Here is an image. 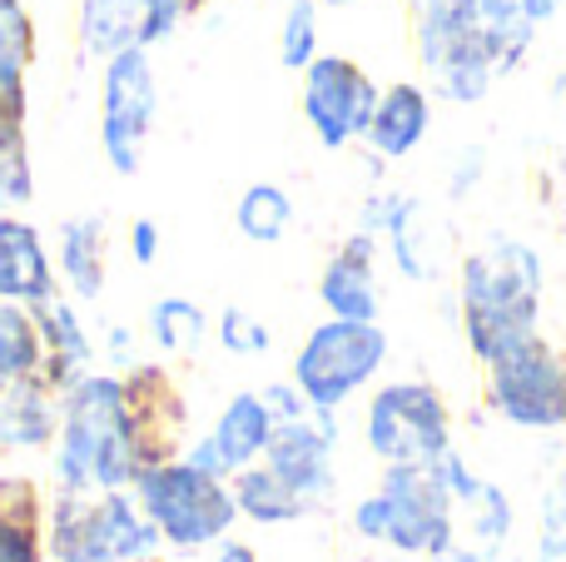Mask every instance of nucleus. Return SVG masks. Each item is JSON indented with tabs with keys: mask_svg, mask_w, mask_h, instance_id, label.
Returning <instances> with one entry per match:
<instances>
[{
	"mask_svg": "<svg viewBox=\"0 0 566 562\" xmlns=\"http://www.w3.org/2000/svg\"><path fill=\"white\" fill-rule=\"evenodd\" d=\"M318 299L333 319L378 324V274H373V235H348L318 274Z\"/></svg>",
	"mask_w": 566,
	"mask_h": 562,
	"instance_id": "obj_13",
	"label": "nucleus"
},
{
	"mask_svg": "<svg viewBox=\"0 0 566 562\" xmlns=\"http://www.w3.org/2000/svg\"><path fill=\"white\" fill-rule=\"evenodd\" d=\"M60 274L75 299H99V289H105V225L95 215L60 225Z\"/></svg>",
	"mask_w": 566,
	"mask_h": 562,
	"instance_id": "obj_21",
	"label": "nucleus"
},
{
	"mask_svg": "<svg viewBox=\"0 0 566 562\" xmlns=\"http://www.w3.org/2000/svg\"><path fill=\"white\" fill-rule=\"evenodd\" d=\"M55 294V264L45 254V239L25 219L0 215V299L40 304Z\"/></svg>",
	"mask_w": 566,
	"mask_h": 562,
	"instance_id": "obj_17",
	"label": "nucleus"
},
{
	"mask_svg": "<svg viewBox=\"0 0 566 562\" xmlns=\"http://www.w3.org/2000/svg\"><path fill=\"white\" fill-rule=\"evenodd\" d=\"M432 125V105H428V90L412 85V80H398V85L378 90V110H373V125H368V145L373 155L382 159H408L412 149L422 145Z\"/></svg>",
	"mask_w": 566,
	"mask_h": 562,
	"instance_id": "obj_19",
	"label": "nucleus"
},
{
	"mask_svg": "<svg viewBox=\"0 0 566 562\" xmlns=\"http://www.w3.org/2000/svg\"><path fill=\"white\" fill-rule=\"evenodd\" d=\"M55 434V408H50V384L40 374L20 378L6 388L0 404V444L10 448H35Z\"/></svg>",
	"mask_w": 566,
	"mask_h": 562,
	"instance_id": "obj_23",
	"label": "nucleus"
},
{
	"mask_svg": "<svg viewBox=\"0 0 566 562\" xmlns=\"http://www.w3.org/2000/svg\"><path fill=\"white\" fill-rule=\"evenodd\" d=\"M159 115V75L149 50H119L105 60V85H99V145L115 175H135L139 149Z\"/></svg>",
	"mask_w": 566,
	"mask_h": 562,
	"instance_id": "obj_8",
	"label": "nucleus"
},
{
	"mask_svg": "<svg viewBox=\"0 0 566 562\" xmlns=\"http://www.w3.org/2000/svg\"><path fill=\"white\" fill-rule=\"evenodd\" d=\"M458 304H462V334L468 348L492 364L522 339L537 334L542 314V259L522 239H492L488 249L462 259L458 279Z\"/></svg>",
	"mask_w": 566,
	"mask_h": 562,
	"instance_id": "obj_1",
	"label": "nucleus"
},
{
	"mask_svg": "<svg viewBox=\"0 0 566 562\" xmlns=\"http://www.w3.org/2000/svg\"><path fill=\"white\" fill-rule=\"evenodd\" d=\"M219 562H254V553H249L244 543H229L224 553H219Z\"/></svg>",
	"mask_w": 566,
	"mask_h": 562,
	"instance_id": "obj_36",
	"label": "nucleus"
},
{
	"mask_svg": "<svg viewBox=\"0 0 566 562\" xmlns=\"http://www.w3.org/2000/svg\"><path fill=\"white\" fill-rule=\"evenodd\" d=\"M35 314V329H40V378L50 388H70L75 378H85V364H90V334L80 324V314L65 304V299H40L30 304Z\"/></svg>",
	"mask_w": 566,
	"mask_h": 562,
	"instance_id": "obj_16",
	"label": "nucleus"
},
{
	"mask_svg": "<svg viewBox=\"0 0 566 562\" xmlns=\"http://www.w3.org/2000/svg\"><path fill=\"white\" fill-rule=\"evenodd\" d=\"M40 374V329L30 304L0 299V394L20 378Z\"/></svg>",
	"mask_w": 566,
	"mask_h": 562,
	"instance_id": "obj_24",
	"label": "nucleus"
},
{
	"mask_svg": "<svg viewBox=\"0 0 566 562\" xmlns=\"http://www.w3.org/2000/svg\"><path fill=\"white\" fill-rule=\"evenodd\" d=\"M149 334H155V344L165 348V354H195L209 334V319L199 304H189V299L175 294V299H159V304L149 309Z\"/></svg>",
	"mask_w": 566,
	"mask_h": 562,
	"instance_id": "obj_27",
	"label": "nucleus"
},
{
	"mask_svg": "<svg viewBox=\"0 0 566 562\" xmlns=\"http://www.w3.org/2000/svg\"><path fill=\"white\" fill-rule=\"evenodd\" d=\"M488 394L507 424L517 428H562L566 424V354L547 339H522L488 364Z\"/></svg>",
	"mask_w": 566,
	"mask_h": 562,
	"instance_id": "obj_9",
	"label": "nucleus"
},
{
	"mask_svg": "<svg viewBox=\"0 0 566 562\" xmlns=\"http://www.w3.org/2000/svg\"><path fill=\"white\" fill-rule=\"evenodd\" d=\"M412 35L432 90L452 105H478L502 75L492 40L462 15L458 0H412Z\"/></svg>",
	"mask_w": 566,
	"mask_h": 562,
	"instance_id": "obj_4",
	"label": "nucleus"
},
{
	"mask_svg": "<svg viewBox=\"0 0 566 562\" xmlns=\"http://www.w3.org/2000/svg\"><path fill=\"white\" fill-rule=\"evenodd\" d=\"M422 205L412 195H368L358 209V229H368V235H382L392 249V259H398V269L408 279H418V284H428L432 279V259H428V239H422Z\"/></svg>",
	"mask_w": 566,
	"mask_h": 562,
	"instance_id": "obj_18",
	"label": "nucleus"
},
{
	"mask_svg": "<svg viewBox=\"0 0 566 562\" xmlns=\"http://www.w3.org/2000/svg\"><path fill=\"white\" fill-rule=\"evenodd\" d=\"M129 254H135V264H155L159 259V225L155 219H135V225H129Z\"/></svg>",
	"mask_w": 566,
	"mask_h": 562,
	"instance_id": "obj_33",
	"label": "nucleus"
},
{
	"mask_svg": "<svg viewBox=\"0 0 566 562\" xmlns=\"http://www.w3.org/2000/svg\"><path fill=\"white\" fill-rule=\"evenodd\" d=\"M0 562H40V503L35 488H15V508H0Z\"/></svg>",
	"mask_w": 566,
	"mask_h": 562,
	"instance_id": "obj_28",
	"label": "nucleus"
},
{
	"mask_svg": "<svg viewBox=\"0 0 566 562\" xmlns=\"http://www.w3.org/2000/svg\"><path fill=\"white\" fill-rule=\"evenodd\" d=\"M274 408H269L264 394H239L229 398V408L219 414V428L209 438H214L219 448V464H224V473H239V468H249L259 454L269 448V438H274Z\"/></svg>",
	"mask_w": 566,
	"mask_h": 562,
	"instance_id": "obj_20",
	"label": "nucleus"
},
{
	"mask_svg": "<svg viewBox=\"0 0 566 562\" xmlns=\"http://www.w3.org/2000/svg\"><path fill=\"white\" fill-rule=\"evenodd\" d=\"M205 6H209V0H195V10H205Z\"/></svg>",
	"mask_w": 566,
	"mask_h": 562,
	"instance_id": "obj_39",
	"label": "nucleus"
},
{
	"mask_svg": "<svg viewBox=\"0 0 566 562\" xmlns=\"http://www.w3.org/2000/svg\"><path fill=\"white\" fill-rule=\"evenodd\" d=\"M552 90H557V100H562V105H566V70H562V75H557V85H552Z\"/></svg>",
	"mask_w": 566,
	"mask_h": 562,
	"instance_id": "obj_37",
	"label": "nucleus"
},
{
	"mask_svg": "<svg viewBox=\"0 0 566 562\" xmlns=\"http://www.w3.org/2000/svg\"><path fill=\"white\" fill-rule=\"evenodd\" d=\"M234 225H239V235L254 239V244H279V239L289 235V225H293L289 189L269 185V179L249 185L244 195H239V205H234Z\"/></svg>",
	"mask_w": 566,
	"mask_h": 562,
	"instance_id": "obj_25",
	"label": "nucleus"
},
{
	"mask_svg": "<svg viewBox=\"0 0 566 562\" xmlns=\"http://www.w3.org/2000/svg\"><path fill=\"white\" fill-rule=\"evenodd\" d=\"M458 6H462V15L492 40L497 65H502V75H507V70L527 55L532 35H537V20L527 15V0H458Z\"/></svg>",
	"mask_w": 566,
	"mask_h": 562,
	"instance_id": "obj_22",
	"label": "nucleus"
},
{
	"mask_svg": "<svg viewBox=\"0 0 566 562\" xmlns=\"http://www.w3.org/2000/svg\"><path fill=\"white\" fill-rule=\"evenodd\" d=\"M368 444L388 464H428L448 448V408L428 384H388L368 404Z\"/></svg>",
	"mask_w": 566,
	"mask_h": 562,
	"instance_id": "obj_11",
	"label": "nucleus"
},
{
	"mask_svg": "<svg viewBox=\"0 0 566 562\" xmlns=\"http://www.w3.org/2000/svg\"><path fill=\"white\" fill-rule=\"evenodd\" d=\"M373 110H378V85L368 70L353 65L348 55H313V65L303 70V119L323 149L363 139Z\"/></svg>",
	"mask_w": 566,
	"mask_h": 562,
	"instance_id": "obj_10",
	"label": "nucleus"
},
{
	"mask_svg": "<svg viewBox=\"0 0 566 562\" xmlns=\"http://www.w3.org/2000/svg\"><path fill=\"white\" fill-rule=\"evenodd\" d=\"M318 6H358V0H318Z\"/></svg>",
	"mask_w": 566,
	"mask_h": 562,
	"instance_id": "obj_38",
	"label": "nucleus"
},
{
	"mask_svg": "<svg viewBox=\"0 0 566 562\" xmlns=\"http://www.w3.org/2000/svg\"><path fill=\"white\" fill-rule=\"evenodd\" d=\"M219 344L229 348V354H269V329L259 324L254 314H244V309H224L219 314Z\"/></svg>",
	"mask_w": 566,
	"mask_h": 562,
	"instance_id": "obj_30",
	"label": "nucleus"
},
{
	"mask_svg": "<svg viewBox=\"0 0 566 562\" xmlns=\"http://www.w3.org/2000/svg\"><path fill=\"white\" fill-rule=\"evenodd\" d=\"M269 468L303 498V503H318L328 498L333 473H328V434H318L303 418H283L274 424V438H269Z\"/></svg>",
	"mask_w": 566,
	"mask_h": 562,
	"instance_id": "obj_15",
	"label": "nucleus"
},
{
	"mask_svg": "<svg viewBox=\"0 0 566 562\" xmlns=\"http://www.w3.org/2000/svg\"><path fill=\"white\" fill-rule=\"evenodd\" d=\"M318 55V0H289L279 25V60L289 70H308Z\"/></svg>",
	"mask_w": 566,
	"mask_h": 562,
	"instance_id": "obj_29",
	"label": "nucleus"
},
{
	"mask_svg": "<svg viewBox=\"0 0 566 562\" xmlns=\"http://www.w3.org/2000/svg\"><path fill=\"white\" fill-rule=\"evenodd\" d=\"M482 169H488V155H482V149H468V155H462V165H458V175H452V195H468L472 185H478L482 179Z\"/></svg>",
	"mask_w": 566,
	"mask_h": 562,
	"instance_id": "obj_34",
	"label": "nucleus"
},
{
	"mask_svg": "<svg viewBox=\"0 0 566 562\" xmlns=\"http://www.w3.org/2000/svg\"><path fill=\"white\" fill-rule=\"evenodd\" d=\"M234 503L244 508L254 523H289V518L308 513V503H303V498L283 483L274 468H239Z\"/></svg>",
	"mask_w": 566,
	"mask_h": 562,
	"instance_id": "obj_26",
	"label": "nucleus"
},
{
	"mask_svg": "<svg viewBox=\"0 0 566 562\" xmlns=\"http://www.w3.org/2000/svg\"><path fill=\"white\" fill-rule=\"evenodd\" d=\"M179 20L165 0H80V50L85 55H119V50H149L165 35H175Z\"/></svg>",
	"mask_w": 566,
	"mask_h": 562,
	"instance_id": "obj_12",
	"label": "nucleus"
},
{
	"mask_svg": "<svg viewBox=\"0 0 566 562\" xmlns=\"http://www.w3.org/2000/svg\"><path fill=\"white\" fill-rule=\"evenodd\" d=\"M159 543V528L145 523L135 508L115 493L99 503H80L65 498L50 518V553L55 562H139Z\"/></svg>",
	"mask_w": 566,
	"mask_h": 562,
	"instance_id": "obj_7",
	"label": "nucleus"
},
{
	"mask_svg": "<svg viewBox=\"0 0 566 562\" xmlns=\"http://www.w3.org/2000/svg\"><path fill=\"white\" fill-rule=\"evenodd\" d=\"M30 60H35V20L20 0H0V149L25 145Z\"/></svg>",
	"mask_w": 566,
	"mask_h": 562,
	"instance_id": "obj_14",
	"label": "nucleus"
},
{
	"mask_svg": "<svg viewBox=\"0 0 566 562\" xmlns=\"http://www.w3.org/2000/svg\"><path fill=\"white\" fill-rule=\"evenodd\" d=\"M566 6V0H527V15L532 20H537V25H542V20H552V15H557V10Z\"/></svg>",
	"mask_w": 566,
	"mask_h": 562,
	"instance_id": "obj_35",
	"label": "nucleus"
},
{
	"mask_svg": "<svg viewBox=\"0 0 566 562\" xmlns=\"http://www.w3.org/2000/svg\"><path fill=\"white\" fill-rule=\"evenodd\" d=\"M542 562H566V478L552 488L542 513Z\"/></svg>",
	"mask_w": 566,
	"mask_h": 562,
	"instance_id": "obj_32",
	"label": "nucleus"
},
{
	"mask_svg": "<svg viewBox=\"0 0 566 562\" xmlns=\"http://www.w3.org/2000/svg\"><path fill=\"white\" fill-rule=\"evenodd\" d=\"M382 358H388V334L378 324L328 319L303 339L298 358H293V384H298L303 404H313L318 414H333L378 374Z\"/></svg>",
	"mask_w": 566,
	"mask_h": 562,
	"instance_id": "obj_5",
	"label": "nucleus"
},
{
	"mask_svg": "<svg viewBox=\"0 0 566 562\" xmlns=\"http://www.w3.org/2000/svg\"><path fill=\"white\" fill-rule=\"evenodd\" d=\"M30 195H35V175H30V155H25V145L0 149V209L30 205Z\"/></svg>",
	"mask_w": 566,
	"mask_h": 562,
	"instance_id": "obj_31",
	"label": "nucleus"
},
{
	"mask_svg": "<svg viewBox=\"0 0 566 562\" xmlns=\"http://www.w3.org/2000/svg\"><path fill=\"white\" fill-rule=\"evenodd\" d=\"M60 483L70 493L85 488H125L139 478V448L129 428L125 384L119 378H75L65 388V414H60Z\"/></svg>",
	"mask_w": 566,
	"mask_h": 562,
	"instance_id": "obj_2",
	"label": "nucleus"
},
{
	"mask_svg": "<svg viewBox=\"0 0 566 562\" xmlns=\"http://www.w3.org/2000/svg\"><path fill=\"white\" fill-rule=\"evenodd\" d=\"M448 454V448H442ZM442 454L428 458V464H392L388 478H382V493L368 498V503L353 513V528L363 538H378V543H392L398 553H448L452 538V513L458 503L448 483V468H442Z\"/></svg>",
	"mask_w": 566,
	"mask_h": 562,
	"instance_id": "obj_3",
	"label": "nucleus"
},
{
	"mask_svg": "<svg viewBox=\"0 0 566 562\" xmlns=\"http://www.w3.org/2000/svg\"><path fill=\"white\" fill-rule=\"evenodd\" d=\"M139 503L149 523L175 548H205L234 523L239 503L224 493V478L199 473L195 464H149L139 468Z\"/></svg>",
	"mask_w": 566,
	"mask_h": 562,
	"instance_id": "obj_6",
	"label": "nucleus"
}]
</instances>
